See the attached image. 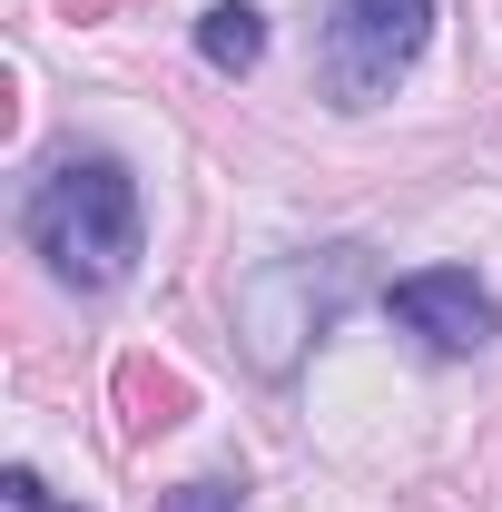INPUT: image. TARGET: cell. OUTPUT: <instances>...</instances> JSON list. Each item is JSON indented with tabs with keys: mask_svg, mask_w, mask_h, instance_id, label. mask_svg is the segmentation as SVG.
<instances>
[{
	"mask_svg": "<svg viewBox=\"0 0 502 512\" xmlns=\"http://www.w3.org/2000/svg\"><path fill=\"white\" fill-rule=\"evenodd\" d=\"M20 237L50 256V276L60 286H119L128 266H138V178H128L119 158H60L30 207H20Z\"/></svg>",
	"mask_w": 502,
	"mask_h": 512,
	"instance_id": "1",
	"label": "cell"
},
{
	"mask_svg": "<svg viewBox=\"0 0 502 512\" xmlns=\"http://www.w3.org/2000/svg\"><path fill=\"white\" fill-rule=\"evenodd\" d=\"M365 247H296V256H266L247 286H237V345H247V365L266 384L296 375V355H306L325 325L345 316L355 296H365Z\"/></svg>",
	"mask_w": 502,
	"mask_h": 512,
	"instance_id": "2",
	"label": "cell"
},
{
	"mask_svg": "<svg viewBox=\"0 0 502 512\" xmlns=\"http://www.w3.org/2000/svg\"><path fill=\"white\" fill-rule=\"evenodd\" d=\"M434 40V0H335L325 10V40H315V69H325V99L355 119V109H384L414 60Z\"/></svg>",
	"mask_w": 502,
	"mask_h": 512,
	"instance_id": "3",
	"label": "cell"
},
{
	"mask_svg": "<svg viewBox=\"0 0 502 512\" xmlns=\"http://www.w3.org/2000/svg\"><path fill=\"white\" fill-rule=\"evenodd\" d=\"M384 306L404 335H424L434 355H473V345H493L502 335V306L463 276V266H424V276H394L384 286Z\"/></svg>",
	"mask_w": 502,
	"mask_h": 512,
	"instance_id": "4",
	"label": "cell"
},
{
	"mask_svg": "<svg viewBox=\"0 0 502 512\" xmlns=\"http://www.w3.org/2000/svg\"><path fill=\"white\" fill-rule=\"evenodd\" d=\"M197 50H207V69L247 79V69L266 60V10H256V0H217V10L197 20Z\"/></svg>",
	"mask_w": 502,
	"mask_h": 512,
	"instance_id": "5",
	"label": "cell"
},
{
	"mask_svg": "<svg viewBox=\"0 0 502 512\" xmlns=\"http://www.w3.org/2000/svg\"><path fill=\"white\" fill-rule=\"evenodd\" d=\"M237 503H247L237 483H178V493H168L158 512H237Z\"/></svg>",
	"mask_w": 502,
	"mask_h": 512,
	"instance_id": "6",
	"label": "cell"
}]
</instances>
